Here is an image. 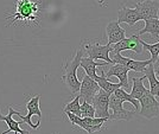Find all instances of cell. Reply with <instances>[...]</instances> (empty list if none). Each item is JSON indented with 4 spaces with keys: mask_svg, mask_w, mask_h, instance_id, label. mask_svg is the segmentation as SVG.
Segmentation results:
<instances>
[{
    "mask_svg": "<svg viewBox=\"0 0 159 134\" xmlns=\"http://www.w3.org/2000/svg\"><path fill=\"white\" fill-rule=\"evenodd\" d=\"M40 12V1L31 0H18L16 2V12L10 14L7 19H12L8 25H12L16 21H24L25 24L39 23L38 14Z\"/></svg>",
    "mask_w": 159,
    "mask_h": 134,
    "instance_id": "6da1fadb",
    "label": "cell"
},
{
    "mask_svg": "<svg viewBox=\"0 0 159 134\" xmlns=\"http://www.w3.org/2000/svg\"><path fill=\"white\" fill-rule=\"evenodd\" d=\"M83 49L80 47L76 51V54L71 60H66L63 64V75H62V81L64 82L66 87L69 88L71 94H76L80 90L81 82L77 78V69L80 67L81 58L83 57Z\"/></svg>",
    "mask_w": 159,
    "mask_h": 134,
    "instance_id": "7a4b0ae2",
    "label": "cell"
},
{
    "mask_svg": "<svg viewBox=\"0 0 159 134\" xmlns=\"http://www.w3.org/2000/svg\"><path fill=\"white\" fill-rule=\"evenodd\" d=\"M39 100L40 95H34L33 97H31L27 101L26 103V109L27 114L24 116L21 115L19 112L13 110V114L19 116V119H21L23 123H26L30 127H32L33 129H37L40 126V119H42V112L39 108Z\"/></svg>",
    "mask_w": 159,
    "mask_h": 134,
    "instance_id": "3957f363",
    "label": "cell"
},
{
    "mask_svg": "<svg viewBox=\"0 0 159 134\" xmlns=\"http://www.w3.org/2000/svg\"><path fill=\"white\" fill-rule=\"evenodd\" d=\"M83 51L87 52V57L92 60H103L107 64H114L113 60L109 57V52L112 51V47L109 44L101 45L98 40H86L84 47H82Z\"/></svg>",
    "mask_w": 159,
    "mask_h": 134,
    "instance_id": "277c9868",
    "label": "cell"
},
{
    "mask_svg": "<svg viewBox=\"0 0 159 134\" xmlns=\"http://www.w3.org/2000/svg\"><path fill=\"white\" fill-rule=\"evenodd\" d=\"M140 105V115L148 120H152L159 118V102L156 100V96H153L150 92L147 94L143 95L139 100Z\"/></svg>",
    "mask_w": 159,
    "mask_h": 134,
    "instance_id": "5b68a950",
    "label": "cell"
},
{
    "mask_svg": "<svg viewBox=\"0 0 159 134\" xmlns=\"http://www.w3.org/2000/svg\"><path fill=\"white\" fill-rule=\"evenodd\" d=\"M109 108L113 110V114H109V120H131L134 110H127L124 108V101L120 100L114 94L109 95Z\"/></svg>",
    "mask_w": 159,
    "mask_h": 134,
    "instance_id": "8992f818",
    "label": "cell"
},
{
    "mask_svg": "<svg viewBox=\"0 0 159 134\" xmlns=\"http://www.w3.org/2000/svg\"><path fill=\"white\" fill-rule=\"evenodd\" d=\"M92 105L95 109V118H107L109 120V95L103 89L100 88L92 100Z\"/></svg>",
    "mask_w": 159,
    "mask_h": 134,
    "instance_id": "52a82bcc",
    "label": "cell"
},
{
    "mask_svg": "<svg viewBox=\"0 0 159 134\" xmlns=\"http://www.w3.org/2000/svg\"><path fill=\"white\" fill-rule=\"evenodd\" d=\"M135 10L138 11L140 20H147L158 18L159 2L157 0H144L135 2Z\"/></svg>",
    "mask_w": 159,
    "mask_h": 134,
    "instance_id": "ba28073f",
    "label": "cell"
},
{
    "mask_svg": "<svg viewBox=\"0 0 159 134\" xmlns=\"http://www.w3.org/2000/svg\"><path fill=\"white\" fill-rule=\"evenodd\" d=\"M112 60L114 63L125 65L127 69L133 70V71H137V73H144L145 69L147 68V65L153 63V60H151V58L147 60H132V58H129V57H125V56H122L120 52L113 54Z\"/></svg>",
    "mask_w": 159,
    "mask_h": 134,
    "instance_id": "9c48e42d",
    "label": "cell"
},
{
    "mask_svg": "<svg viewBox=\"0 0 159 134\" xmlns=\"http://www.w3.org/2000/svg\"><path fill=\"white\" fill-rule=\"evenodd\" d=\"M113 45H114L112 47L113 54H118V52L121 54L125 50H132L135 54H141L144 50V47L140 43L139 36H137V34H133L128 38H124L122 40H120L116 44H113Z\"/></svg>",
    "mask_w": 159,
    "mask_h": 134,
    "instance_id": "30bf717a",
    "label": "cell"
},
{
    "mask_svg": "<svg viewBox=\"0 0 159 134\" xmlns=\"http://www.w3.org/2000/svg\"><path fill=\"white\" fill-rule=\"evenodd\" d=\"M99 90L100 87L98 82L93 80L92 77H89L88 75H84L82 78V82H81V86H80V97L83 101L92 103V100Z\"/></svg>",
    "mask_w": 159,
    "mask_h": 134,
    "instance_id": "8fae6325",
    "label": "cell"
},
{
    "mask_svg": "<svg viewBox=\"0 0 159 134\" xmlns=\"http://www.w3.org/2000/svg\"><path fill=\"white\" fill-rule=\"evenodd\" d=\"M128 71L129 69H127L125 65H121V64H118V63H114L112 64L111 69L108 70V73L106 74L107 78L112 77V76H115L119 78V83L122 89H127L128 88Z\"/></svg>",
    "mask_w": 159,
    "mask_h": 134,
    "instance_id": "7c38bea8",
    "label": "cell"
},
{
    "mask_svg": "<svg viewBox=\"0 0 159 134\" xmlns=\"http://www.w3.org/2000/svg\"><path fill=\"white\" fill-rule=\"evenodd\" d=\"M13 110L14 109L11 106L8 107V114L7 115H2L1 110H0V121H5L6 125L8 126V129L2 132L1 134H8L10 132H13L14 134H30L27 131H24V129H21L19 127V125L21 122H18V121H16L13 119Z\"/></svg>",
    "mask_w": 159,
    "mask_h": 134,
    "instance_id": "4fadbf2b",
    "label": "cell"
},
{
    "mask_svg": "<svg viewBox=\"0 0 159 134\" xmlns=\"http://www.w3.org/2000/svg\"><path fill=\"white\" fill-rule=\"evenodd\" d=\"M106 32L107 36H108V43L107 44H109V45L116 44L118 42L126 38V31L120 26V24L118 21L109 23L106 27Z\"/></svg>",
    "mask_w": 159,
    "mask_h": 134,
    "instance_id": "5bb4252c",
    "label": "cell"
},
{
    "mask_svg": "<svg viewBox=\"0 0 159 134\" xmlns=\"http://www.w3.org/2000/svg\"><path fill=\"white\" fill-rule=\"evenodd\" d=\"M107 121H108L107 118H82V122H81L80 128L86 131L87 133L93 134L100 132Z\"/></svg>",
    "mask_w": 159,
    "mask_h": 134,
    "instance_id": "9a60e30c",
    "label": "cell"
},
{
    "mask_svg": "<svg viewBox=\"0 0 159 134\" xmlns=\"http://www.w3.org/2000/svg\"><path fill=\"white\" fill-rule=\"evenodd\" d=\"M140 20L139 13L135 8H129V7L122 6L118 12V23H125L129 26H133L137 21Z\"/></svg>",
    "mask_w": 159,
    "mask_h": 134,
    "instance_id": "2e32d148",
    "label": "cell"
},
{
    "mask_svg": "<svg viewBox=\"0 0 159 134\" xmlns=\"http://www.w3.org/2000/svg\"><path fill=\"white\" fill-rule=\"evenodd\" d=\"M80 67L83 68V70L86 71V75H88L89 77H92L93 80H96L98 74H96V68L98 67H105V63L99 64L98 62H95L94 60L89 58V57H82L81 62H80Z\"/></svg>",
    "mask_w": 159,
    "mask_h": 134,
    "instance_id": "e0dca14e",
    "label": "cell"
},
{
    "mask_svg": "<svg viewBox=\"0 0 159 134\" xmlns=\"http://www.w3.org/2000/svg\"><path fill=\"white\" fill-rule=\"evenodd\" d=\"M145 74V77L148 80V83H150V93L153 95V96H159V80L157 78V76L154 74V70H153V63L148 64L147 68L144 71Z\"/></svg>",
    "mask_w": 159,
    "mask_h": 134,
    "instance_id": "ac0fdd59",
    "label": "cell"
},
{
    "mask_svg": "<svg viewBox=\"0 0 159 134\" xmlns=\"http://www.w3.org/2000/svg\"><path fill=\"white\" fill-rule=\"evenodd\" d=\"M96 82H98V84H99V87L101 89H103L105 92H106L108 95L113 94L118 88H121L120 86V83H113L111 81L107 78L106 74H105V71L103 70H101V75L96 77Z\"/></svg>",
    "mask_w": 159,
    "mask_h": 134,
    "instance_id": "d6986e66",
    "label": "cell"
},
{
    "mask_svg": "<svg viewBox=\"0 0 159 134\" xmlns=\"http://www.w3.org/2000/svg\"><path fill=\"white\" fill-rule=\"evenodd\" d=\"M145 75L144 76H141V77H133L132 78V82H133V86H132V92H131V95H132L134 99H137V100H139L140 97L143 96V95L147 94L150 90L148 89H146L144 87V80H145Z\"/></svg>",
    "mask_w": 159,
    "mask_h": 134,
    "instance_id": "ffe728a7",
    "label": "cell"
},
{
    "mask_svg": "<svg viewBox=\"0 0 159 134\" xmlns=\"http://www.w3.org/2000/svg\"><path fill=\"white\" fill-rule=\"evenodd\" d=\"M150 34L153 39L159 38V18L145 20V27L139 31V34Z\"/></svg>",
    "mask_w": 159,
    "mask_h": 134,
    "instance_id": "44dd1931",
    "label": "cell"
},
{
    "mask_svg": "<svg viewBox=\"0 0 159 134\" xmlns=\"http://www.w3.org/2000/svg\"><path fill=\"white\" fill-rule=\"evenodd\" d=\"M113 94L115 95L116 97H119L120 100H122L124 102H129L131 105H133V107L135 108V110H138V109L140 108L139 101L137 100V99H134L131 94H128L125 89H122V88H118Z\"/></svg>",
    "mask_w": 159,
    "mask_h": 134,
    "instance_id": "7402d4cb",
    "label": "cell"
},
{
    "mask_svg": "<svg viewBox=\"0 0 159 134\" xmlns=\"http://www.w3.org/2000/svg\"><path fill=\"white\" fill-rule=\"evenodd\" d=\"M80 95H77L73 101H70L69 103H66L64 109H63V113H66V112H69V113H73V114L77 115V116H81V110H80V106H81V103H80Z\"/></svg>",
    "mask_w": 159,
    "mask_h": 134,
    "instance_id": "603a6c76",
    "label": "cell"
},
{
    "mask_svg": "<svg viewBox=\"0 0 159 134\" xmlns=\"http://www.w3.org/2000/svg\"><path fill=\"white\" fill-rule=\"evenodd\" d=\"M80 110H81V118H95V109L93 105L87 101H83L81 103Z\"/></svg>",
    "mask_w": 159,
    "mask_h": 134,
    "instance_id": "cb8c5ba5",
    "label": "cell"
},
{
    "mask_svg": "<svg viewBox=\"0 0 159 134\" xmlns=\"http://www.w3.org/2000/svg\"><path fill=\"white\" fill-rule=\"evenodd\" d=\"M140 43H141V45H143L144 49L148 50V51L151 52V60H152L153 62L158 58L159 57V42L156 43V44H148V43L144 42L143 39H140Z\"/></svg>",
    "mask_w": 159,
    "mask_h": 134,
    "instance_id": "d4e9b609",
    "label": "cell"
},
{
    "mask_svg": "<svg viewBox=\"0 0 159 134\" xmlns=\"http://www.w3.org/2000/svg\"><path fill=\"white\" fill-rule=\"evenodd\" d=\"M153 70H154V74L159 78V57L157 60L153 62Z\"/></svg>",
    "mask_w": 159,
    "mask_h": 134,
    "instance_id": "484cf974",
    "label": "cell"
},
{
    "mask_svg": "<svg viewBox=\"0 0 159 134\" xmlns=\"http://www.w3.org/2000/svg\"><path fill=\"white\" fill-rule=\"evenodd\" d=\"M96 1L99 2L100 5H105V1H106V0H96Z\"/></svg>",
    "mask_w": 159,
    "mask_h": 134,
    "instance_id": "4316f807",
    "label": "cell"
},
{
    "mask_svg": "<svg viewBox=\"0 0 159 134\" xmlns=\"http://www.w3.org/2000/svg\"><path fill=\"white\" fill-rule=\"evenodd\" d=\"M0 134H1V133H0Z\"/></svg>",
    "mask_w": 159,
    "mask_h": 134,
    "instance_id": "83f0119b",
    "label": "cell"
}]
</instances>
